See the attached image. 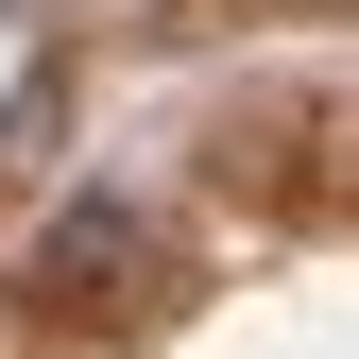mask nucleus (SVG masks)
I'll list each match as a JSON object with an SVG mask.
<instances>
[{"label": "nucleus", "instance_id": "nucleus-1", "mask_svg": "<svg viewBox=\"0 0 359 359\" xmlns=\"http://www.w3.org/2000/svg\"><path fill=\"white\" fill-rule=\"evenodd\" d=\"M171 274V240H154V205H120V189H86L69 222H52V240H34V274L18 291H52V308H137Z\"/></svg>", "mask_w": 359, "mask_h": 359}]
</instances>
